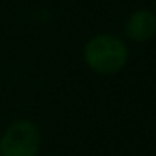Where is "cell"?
<instances>
[{"label": "cell", "instance_id": "6da1fadb", "mask_svg": "<svg viewBox=\"0 0 156 156\" xmlns=\"http://www.w3.org/2000/svg\"><path fill=\"white\" fill-rule=\"evenodd\" d=\"M84 62L98 76H114L126 67L129 59L128 44L116 34L91 37L82 51Z\"/></svg>", "mask_w": 156, "mask_h": 156}, {"label": "cell", "instance_id": "3957f363", "mask_svg": "<svg viewBox=\"0 0 156 156\" xmlns=\"http://www.w3.org/2000/svg\"><path fill=\"white\" fill-rule=\"evenodd\" d=\"M124 35L128 41L144 44L156 35V14L149 9H138L124 22Z\"/></svg>", "mask_w": 156, "mask_h": 156}, {"label": "cell", "instance_id": "277c9868", "mask_svg": "<svg viewBox=\"0 0 156 156\" xmlns=\"http://www.w3.org/2000/svg\"><path fill=\"white\" fill-rule=\"evenodd\" d=\"M154 9H156V2H154Z\"/></svg>", "mask_w": 156, "mask_h": 156}, {"label": "cell", "instance_id": "7a4b0ae2", "mask_svg": "<svg viewBox=\"0 0 156 156\" xmlns=\"http://www.w3.org/2000/svg\"><path fill=\"white\" fill-rule=\"evenodd\" d=\"M41 148V128L30 119L10 122L0 136V156H39Z\"/></svg>", "mask_w": 156, "mask_h": 156}]
</instances>
